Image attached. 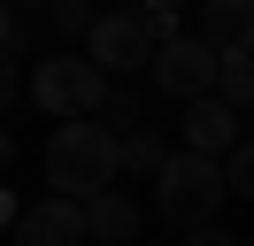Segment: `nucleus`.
Returning <instances> with one entry per match:
<instances>
[{
    "mask_svg": "<svg viewBox=\"0 0 254 246\" xmlns=\"http://www.w3.org/2000/svg\"><path fill=\"white\" fill-rule=\"evenodd\" d=\"M223 200H231V177H223V162H208V154H170V169L154 177V215L162 223H177L192 239V231H208L223 215Z\"/></svg>",
    "mask_w": 254,
    "mask_h": 246,
    "instance_id": "obj_2",
    "label": "nucleus"
},
{
    "mask_svg": "<svg viewBox=\"0 0 254 246\" xmlns=\"http://www.w3.org/2000/svg\"><path fill=\"white\" fill-rule=\"evenodd\" d=\"M108 77H100V62H85L77 46H69V54H54V62H39L31 69V100L47 108L54 123H77V116H100V108H108Z\"/></svg>",
    "mask_w": 254,
    "mask_h": 246,
    "instance_id": "obj_3",
    "label": "nucleus"
},
{
    "mask_svg": "<svg viewBox=\"0 0 254 246\" xmlns=\"http://www.w3.org/2000/svg\"><path fill=\"white\" fill-rule=\"evenodd\" d=\"M8 8H16V15H23V8H47V0H8Z\"/></svg>",
    "mask_w": 254,
    "mask_h": 246,
    "instance_id": "obj_21",
    "label": "nucleus"
},
{
    "mask_svg": "<svg viewBox=\"0 0 254 246\" xmlns=\"http://www.w3.org/2000/svg\"><path fill=\"white\" fill-rule=\"evenodd\" d=\"M16 246H93V231H85V208L77 200H31V208L16 215Z\"/></svg>",
    "mask_w": 254,
    "mask_h": 246,
    "instance_id": "obj_6",
    "label": "nucleus"
},
{
    "mask_svg": "<svg viewBox=\"0 0 254 246\" xmlns=\"http://www.w3.org/2000/svg\"><path fill=\"white\" fill-rule=\"evenodd\" d=\"M231 146H239V108H223L216 92L208 100H185V154L231 162Z\"/></svg>",
    "mask_w": 254,
    "mask_h": 246,
    "instance_id": "obj_7",
    "label": "nucleus"
},
{
    "mask_svg": "<svg viewBox=\"0 0 254 246\" xmlns=\"http://www.w3.org/2000/svg\"><path fill=\"white\" fill-rule=\"evenodd\" d=\"M85 231H93V246H131V239H139V200H131V192L85 200Z\"/></svg>",
    "mask_w": 254,
    "mask_h": 246,
    "instance_id": "obj_9",
    "label": "nucleus"
},
{
    "mask_svg": "<svg viewBox=\"0 0 254 246\" xmlns=\"http://www.w3.org/2000/svg\"><path fill=\"white\" fill-rule=\"evenodd\" d=\"M216 100H223V108H254V54H223V69H216Z\"/></svg>",
    "mask_w": 254,
    "mask_h": 246,
    "instance_id": "obj_12",
    "label": "nucleus"
},
{
    "mask_svg": "<svg viewBox=\"0 0 254 246\" xmlns=\"http://www.w3.org/2000/svg\"><path fill=\"white\" fill-rule=\"evenodd\" d=\"M247 246H254V239H247Z\"/></svg>",
    "mask_w": 254,
    "mask_h": 246,
    "instance_id": "obj_22",
    "label": "nucleus"
},
{
    "mask_svg": "<svg viewBox=\"0 0 254 246\" xmlns=\"http://www.w3.org/2000/svg\"><path fill=\"white\" fill-rule=\"evenodd\" d=\"M23 39H31V23H23V15L0 0V46H8V54H23Z\"/></svg>",
    "mask_w": 254,
    "mask_h": 246,
    "instance_id": "obj_15",
    "label": "nucleus"
},
{
    "mask_svg": "<svg viewBox=\"0 0 254 246\" xmlns=\"http://www.w3.org/2000/svg\"><path fill=\"white\" fill-rule=\"evenodd\" d=\"M39 169H47L54 200H100L116 192V177H124V138L108 131L100 116H77V123H54L47 131V154H39Z\"/></svg>",
    "mask_w": 254,
    "mask_h": 246,
    "instance_id": "obj_1",
    "label": "nucleus"
},
{
    "mask_svg": "<svg viewBox=\"0 0 254 246\" xmlns=\"http://www.w3.org/2000/svg\"><path fill=\"white\" fill-rule=\"evenodd\" d=\"M100 123H108L116 138H131V131H146V100H139V92H131V85H116V92H108V108H100Z\"/></svg>",
    "mask_w": 254,
    "mask_h": 246,
    "instance_id": "obj_13",
    "label": "nucleus"
},
{
    "mask_svg": "<svg viewBox=\"0 0 254 246\" xmlns=\"http://www.w3.org/2000/svg\"><path fill=\"white\" fill-rule=\"evenodd\" d=\"M185 246H247V239H231V231H216V223H208V231H192Z\"/></svg>",
    "mask_w": 254,
    "mask_h": 246,
    "instance_id": "obj_17",
    "label": "nucleus"
},
{
    "mask_svg": "<svg viewBox=\"0 0 254 246\" xmlns=\"http://www.w3.org/2000/svg\"><path fill=\"white\" fill-rule=\"evenodd\" d=\"M16 215H23V208H16V192L0 184V231H16Z\"/></svg>",
    "mask_w": 254,
    "mask_h": 246,
    "instance_id": "obj_18",
    "label": "nucleus"
},
{
    "mask_svg": "<svg viewBox=\"0 0 254 246\" xmlns=\"http://www.w3.org/2000/svg\"><path fill=\"white\" fill-rule=\"evenodd\" d=\"M216 69H223V54L200 39V31H185L177 46L154 54V85L170 92V100H208V92H216Z\"/></svg>",
    "mask_w": 254,
    "mask_h": 246,
    "instance_id": "obj_5",
    "label": "nucleus"
},
{
    "mask_svg": "<svg viewBox=\"0 0 254 246\" xmlns=\"http://www.w3.org/2000/svg\"><path fill=\"white\" fill-rule=\"evenodd\" d=\"M200 39L216 54H254V0H200Z\"/></svg>",
    "mask_w": 254,
    "mask_h": 246,
    "instance_id": "obj_8",
    "label": "nucleus"
},
{
    "mask_svg": "<svg viewBox=\"0 0 254 246\" xmlns=\"http://www.w3.org/2000/svg\"><path fill=\"white\" fill-rule=\"evenodd\" d=\"M223 177H231V200H254V138H239V146H231Z\"/></svg>",
    "mask_w": 254,
    "mask_h": 246,
    "instance_id": "obj_14",
    "label": "nucleus"
},
{
    "mask_svg": "<svg viewBox=\"0 0 254 246\" xmlns=\"http://www.w3.org/2000/svg\"><path fill=\"white\" fill-rule=\"evenodd\" d=\"M100 15H108L100 0H47V31H54V39H69V46H77V39H93V23H100Z\"/></svg>",
    "mask_w": 254,
    "mask_h": 246,
    "instance_id": "obj_11",
    "label": "nucleus"
},
{
    "mask_svg": "<svg viewBox=\"0 0 254 246\" xmlns=\"http://www.w3.org/2000/svg\"><path fill=\"white\" fill-rule=\"evenodd\" d=\"M16 169V138H8V123H0V177Z\"/></svg>",
    "mask_w": 254,
    "mask_h": 246,
    "instance_id": "obj_19",
    "label": "nucleus"
},
{
    "mask_svg": "<svg viewBox=\"0 0 254 246\" xmlns=\"http://www.w3.org/2000/svg\"><path fill=\"white\" fill-rule=\"evenodd\" d=\"M85 62H100V77H139V69H154V39H146V23H139V8H108L93 23V39H85Z\"/></svg>",
    "mask_w": 254,
    "mask_h": 246,
    "instance_id": "obj_4",
    "label": "nucleus"
},
{
    "mask_svg": "<svg viewBox=\"0 0 254 246\" xmlns=\"http://www.w3.org/2000/svg\"><path fill=\"white\" fill-rule=\"evenodd\" d=\"M16 62H23V54H8V46H0V116L16 108Z\"/></svg>",
    "mask_w": 254,
    "mask_h": 246,
    "instance_id": "obj_16",
    "label": "nucleus"
},
{
    "mask_svg": "<svg viewBox=\"0 0 254 246\" xmlns=\"http://www.w3.org/2000/svg\"><path fill=\"white\" fill-rule=\"evenodd\" d=\"M162 169H170V138H162L154 123H146V131H131V138H124V177H146V184H154Z\"/></svg>",
    "mask_w": 254,
    "mask_h": 246,
    "instance_id": "obj_10",
    "label": "nucleus"
},
{
    "mask_svg": "<svg viewBox=\"0 0 254 246\" xmlns=\"http://www.w3.org/2000/svg\"><path fill=\"white\" fill-rule=\"evenodd\" d=\"M146 8H162V15H185V8H192V0H146Z\"/></svg>",
    "mask_w": 254,
    "mask_h": 246,
    "instance_id": "obj_20",
    "label": "nucleus"
}]
</instances>
